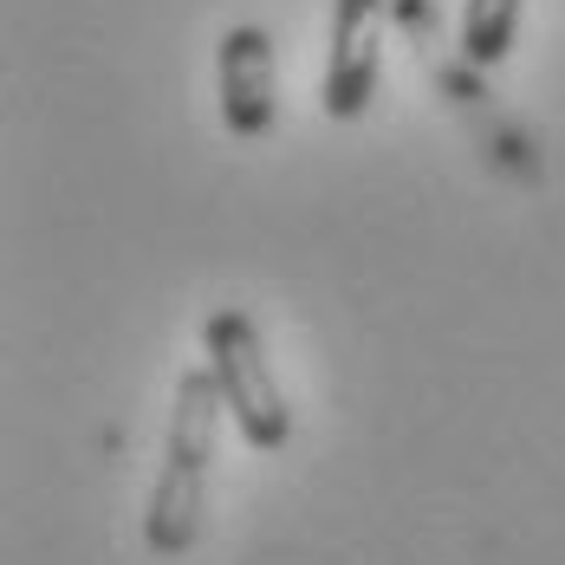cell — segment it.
Wrapping results in <instances>:
<instances>
[{"label": "cell", "instance_id": "1", "mask_svg": "<svg viewBox=\"0 0 565 565\" xmlns=\"http://www.w3.org/2000/svg\"><path fill=\"white\" fill-rule=\"evenodd\" d=\"M215 423H222V391L215 371L195 364L175 377V409L170 436H163V468H157V494L143 513V540L157 559H182L202 533V494H209V461H215Z\"/></svg>", "mask_w": 565, "mask_h": 565}, {"label": "cell", "instance_id": "2", "mask_svg": "<svg viewBox=\"0 0 565 565\" xmlns=\"http://www.w3.org/2000/svg\"><path fill=\"white\" fill-rule=\"evenodd\" d=\"M202 339H209V371H215L222 409L234 416V429L247 436V449H260V455L286 449L292 443V409H286L274 371H267V351H260L254 319L222 306V312H209Z\"/></svg>", "mask_w": 565, "mask_h": 565}, {"label": "cell", "instance_id": "3", "mask_svg": "<svg viewBox=\"0 0 565 565\" xmlns=\"http://www.w3.org/2000/svg\"><path fill=\"white\" fill-rule=\"evenodd\" d=\"M384 72V0H332V58H326V117H364Z\"/></svg>", "mask_w": 565, "mask_h": 565}, {"label": "cell", "instance_id": "4", "mask_svg": "<svg viewBox=\"0 0 565 565\" xmlns=\"http://www.w3.org/2000/svg\"><path fill=\"white\" fill-rule=\"evenodd\" d=\"M215 78H222V124L234 137H267L274 130V40L260 26H234L222 33L215 53Z\"/></svg>", "mask_w": 565, "mask_h": 565}, {"label": "cell", "instance_id": "5", "mask_svg": "<svg viewBox=\"0 0 565 565\" xmlns=\"http://www.w3.org/2000/svg\"><path fill=\"white\" fill-rule=\"evenodd\" d=\"M513 20H520V0H468L461 58H468V65H501L508 46H513Z\"/></svg>", "mask_w": 565, "mask_h": 565}]
</instances>
